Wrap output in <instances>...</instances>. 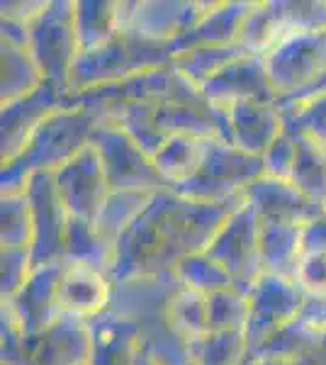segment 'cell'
<instances>
[{
  "mask_svg": "<svg viewBox=\"0 0 326 365\" xmlns=\"http://www.w3.org/2000/svg\"><path fill=\"white\" fill-rule=\"evenodd\" d=\"M54 180L71 220L96 222L105 197L110 195L108 175L98 151L88 144L78 156L56 170Z\"/></svg>",
  "mask_w": 326,
  "mask_h": 365,
  "instance_id": "5bb4252c",
  "label": "cell"
},
{
  "mask_svg": "<svg viewBox=\"0 0 326 365\" xmlns=\"http://www.w3.org/2000/svg\"><path fill=\"white\" fill-rule=\"evenodd\" d=\"M98 122L100 115L96 110L73 103L49 115L29 137L22 154L3 163V192H22L34 173H56L58 168H63L91 144Z\"/></svg>",
  "mask_w": 326,
  "mask_h": 365,
  "instance_id": "7a4b0ae2",
  "label": "cell"
},
{
  "mask_svg": "<svg viewBox=\"0 0 326 365\" xmlns=\"http://www.w3.org/2000/svg\"><path fill=\"white\" fill-rule=\"evenodd\" d=\"M270 83L282 100L326 83V29L285 32L263 56Z\"/></svg>",
  "mask_w": 326,
  "mask_h": 365,
  "instance_id": "8992f818",
  "label": "cell"
},
{
  "mask_svg": "<svg viewBox=\"0 0 326 365\" xmlns=\"http://www.w3.org/2000/svg\"><path fill=\"white\" fill-rule=\"evenodd\" d=\"M305 253H326V210L307 227H302Z\"/></svg>",
  "mask_w": 326,
  "mask_h": 365,
  "instance_id": "b9f144b4",
  "label": "cell"
},
{
  "mask_svg": "<svg viewBox=\"0 0 326 365\" xmlns=\"http://www.w3.org/2000/svg\"><path fill=\"white\" fill-rule=\"evenodd\" d=\"M207 256L229 273L236 290L251 295L263 275L260 266V220L248 202L229 217L207 246Z\"/></svg>",
  "mask_w": 326,
  "mask_h": 365,
  "instance_id": "9c48e42d",
  "label": "cell"
},
{
  "mask_svg": "<svg viewBox=\"0 0 326 365\" xmlns=\"http://www.w3.org/2000/svg\"><path fill=\"white\" fill-rule=\"evenodd\" d=\"M210 331H244L251 314V299L246 292L227 287L207 295Z\"/></svg>",
  "mask_w": 326,
  "mask_h": 365,
  "instance_id": "e575fe53",
  "label": "cell"
},
{
  "mask_svg": "<svg viewBox=\"0 0 326 365\" xmlns=\"http://www.w3.org/2000/svg\"><path fill=\"white\" fill-rule=\"evenodd\" d=\"M248 344L244 331H210L190 344L193 365H246Z\"/></svg>",
  "mask_w": 326,
  "mask_h": 365,
  "instance_id": "f546056e",
  "label": "cell"
},
{
  "mask_svg": "<svg viewBox=\"0 0 326 365\" xmlns=\"http://www.w3.org/2000/svg\"><path fill=\"white\" fill-rule=\"evenodd\" d=\"M246 365H326V341L317 349L300 353V356L277 358V361H248Z\"/></svg>",
  "mask_w": 326,
  "mask_h": 365,
  "instance_id": "7bdbcfd3",
  "label": "cell"
},
{
  "mask_svg": "<svg viewBox=\"0 0 326 365\" xmlns=\"http://www.w3.org/2000/svg\"><path fill=\"white\" fill-rule=\"evenodd\" d=\"M46 3L49 0H27V3H22V0H8V3H3V20L29 27L37 20L41 10L46 8Z\"/></svg>",
  "mask_w": 326,
  "mask_h": 365,
  "instance_id": "60d3db41",
  "label": "cell"
},
{
  "mask_svg": "<svg viewBox=\"0 0 326 365\" xmlns=\"http://www.w3.org/2000/svg\"><path fill=\"white\" fill-rule=\"evenodd\" d=\"M246 202L258 215L260 225H297L307 227L326 210L310 200L290 180L260 175L246 187Z\"/></svg>",
  "mask_w": 326,
  "mask_h": 365,
  "instance_id": "2e32d148",
  "label": "cell"
},
{
  "mask_svg": "<svg viewBox=\"0 0 326 365\" xmlns=\"http://www.w3.org/2000/svg\"><path fill=\"white\" fill-rule=\"evenodd\" d=\"M112 287L115 285L108 273L86 263L66 261L61 268V282H58V304L63 314L91 322L108 312Z\"/></svg>",
  "mask_w": 326,
  "mask_h": 365,
  "instance_id": "ac0fdd59",
  "label": "cell"
},
{
  "mask_svg": "<svg viewBox=\"0 0 326 365\" xmlns=\"http://www.w3.org/2000/svg\"><path fill=\"white\" fill-rule=\"evenodd\" d=\"M295 282L307 295H326V253H305Z\"/></svg>",
  "mask_w": 326,
  "mask_h": 365,
  "instance_id": "ab89813d",
  "label": "cell"
},
{
  "mask_svg": "<svg viewBox=\"0 0 326 365\" xmlns=\"http://www.w3.org/2000/svg\"><path fill=\"white\" fill-rule=\"evenodd\" d=\"M3 365H91V324L78 317L61 319L34 336H22L15 324L3 317Z\"/></svg>",
  "mask_w": 326,
  "mask_h": 365,
  "instance_id": "277c9868",
  "label": "cell"
},
{
  "mask_svg": "<svg viewBox=\"0 0 326 365\" xmlns=\"http://www.w3.org/2000/svg\"><path fill=\"white\" fill-rule=\"evenodd\" d=\"M292 134L297 137V158L290 173V182L317 205L326 207V149L305 134Z\"/></svg>",
  "mask_w": 326,
  "mask_h": 365,
  "instance_id": "83f0119b",
  "label": "cell"
},
{
  "mask_svg": "<svg viewBox=\"0 0 326 365\" xmlns=\"http://www.w3.org/2000/svg\"><path fill=\"white\" fill-rule=\"evenodd\" d=\"M91 324V365H134L139 331L132 322L103 312Z\"/></svg>",
  "mask_w": 326,
  "mask_h": 365,
  "instance_id": "44dd1931",
  "label": "cell"
},
{
  "mask_svg": "<svg viewBox=\"0 0 326 365\" xmlns=\"http://www.w3.org/2000/svg\"><path fill=\"white\" fill-rule=\"evenodd\" d=\"M134 365H156V363H153L149 356H144V353L139 351V346H136V361H134Z\"/></svg>",
  "mask_w": 326,
  "mask_h": 365,
  "instance_id": "ee69618b",
  "label": "cell"
},
{
  "mask_svg": "<svg viewBox=\"0 0 326 365\" xmlns=\"http://www.w3.org/2000/svg\"><path fill=\"white\" fill-rule=\"evenodd\" d=\"M76 32L81 51L108 44L120 34L117 3L112 0H76Z\"/></svg>",
  "mask_w": 326,
  "mask_h": 365,
  "instance_id": "484cf974",
  "label": "cell"
},
{
  "mask_svg": "<svg viewBox=\"0 0 326 365\" xmlns=\"http://www.w3.org/2000/svg\"><path fill=\"white\" fill-rule=\"evenodd\" d=\"M200 91L212 105L222 110H227L234 103H241V100H260V103L280 105V96H277L275 86L270 83L263 56H244L229 63L227 68L207 78L200 86Z\"/></svg>",
  "mask_w": 326,
  "mask_h": 365,
  "instance_id": "e0dca14e",
  "label": "cell"
},
{
  "mask_svg": "<svg viewBox=\"0 0 326 365\" xmlns=\"http://www.w3.org/2000/svg\"><path fill=\"white\" fill-rule=\"evenodd\" d=\"M66 261L86 263L103 273L112 275L115 266V244H110L103 234L98 232L93 222L71 220L66 232Z\"/></svg>",
  "mask_w": 326,
  "mask_h": 365,
  "instance_id": "4316f807",
  "label": "cell"
},
{
  "mask_svg": "<svg viewBox=\"0 0 326 365\" xmlns=\"http://www.w3.org/2000/svg\"><path fill=\"white\" fill-rule=\"evenodd\" d=\"M260 158H263L265 175H272V178H280V180H290L295 158H297V137H295L290 129H282L280 137L272 141V144L268 146V151H265Z\"/></svg>",
  "mask_w": 326,
  "mask_h": 365,
  "instance_id": "f35d334b",
  "label": "cell"
},
{
  "mask_svg": "<svg viewBox=\"0 0 326 365\" xmlns=\"http://www.w3.org/2000/svg\"><path fill=\"white\" fill-rule=\"evenodd\" d=\"M27 46L46 83L71 93V71L81 54L73 0H49L29 25Z\"/></svg>",
  "mask_w": 326,
  "mask_h": 365,
  "instance_id": "52a82bcc",
  "label": "cell"
},
{
  "mask_svg": "<svg viewBox=\"0 0 326 365\" xmlns=\"http://www.w3.org/2000/svg\"><path fill=\"white\" fill-rule=\"evenodd\" d=\"M91 146L100 154L110 190H165V180L153 166V158L122 127L103 120L93 129Z\"/></svg>",
  "mask_w": 326,
  "mask_h": 365,
  "instance_id": "ba28073f",
  "label": "cell"
},
{
  "mask_svg": "<svg viewBox=\"0 0 326 365\" xmlns=\"http://www.w3.org/2000/svg\"><path fill=\"white\" fill-rule=\"evenodd\" d=\"M0 263H3V278H0V295L3 302L13 299L20 287L25 285L27 278L34 270L32 251L29 249H3L0 251Z\"/></svg>",
  "mask_w": 326,
  "mask_h": 365,
  "instance_id": "74e56055",
  "label": "cell"
},
{
  "mask_svg": "<svg viewBox=\"0 0 326 365\" xmlns=\"http://www.w3.org/2000/svg\"><path fill=\"white\" fill-rule=\"evenodd\" d=\"M277 17H280L282 34L302 32V29H326V3L324 0H277Z\"/></svg>",
  "mask_w": 326,
  "mask_h": 365,
  "instance_id": "8d00e7d4",
  "label": "cell"
},
{
  "mask_svg": "<svg viewBox=\"0 0 326 365\" xmlns=\"http://www.w3.org/2000/svg\"><path fill=\"white\" fill-rule=\"evenodd\" d=\"M44 83L46 81L41 76L37 61L29 54V46L3 42V86H0L3 105L29 96Z\"/></svg>",
  "mask_w": 326,
  "mask_h": 365,
  "instance_id": "d4e9b609",
  "label": "cell"
},
{
  "mask_svg": "<svg viewBox=\"0 0 326 365\" xmlns=\"http://www.w3.org/2000/svg\"><path fill=\"white\" fill-rule=\"evenodd\" d=\"M173 273L178 275V280H180L183 285L190 287V290L203 292V295H212V292H217V290L234 287L227 270L219 266L215 258L207 256L205 251L183 258Z\"/></svg>",
  "mask_w": 326,
  "mask_h": 365,
  "instance_id": "836d02e7",
  "label": "cell"
},
{
  "mask_svg": "<svg viewBox=\"0 0 326 365\" xmlns=\"http://www.w3.org/2000/svg\"><path fill=\"white\" fill-rule=\"evenodd\" d=\"M25 192L29 207H32L34 268L66 263V232L71 217L63 207L61 197H58L54 173H34L27 182Z\"/></svg>",
  "mask_w": 326,
  "mask_h": 365,
  "instance_id": "30bf717a",
  "label": "cell"
},
{
  "mask_svg": "<svg viewBox=\"0 0 326 365\" xmlns=\"http://www.w3.org/2000/svg\"><path fill=\"white\" fill-rule=\"evenodd\" d=\"M282 117H285V129L305 134L326 149V91L300 105L282 108Z\"/></svg>",
  "mask_w": 326,
  "mask_h": 365,
  "instance_id": "d590c367",
  "label": "cell"
},
{
  "mask_svg": "<svg viewBox=\"0 0 326 365\" xmlns=\"http://www.w3.org/2000/svg\"><path fill=\"white\" fill-rule=\"evenodd\" d=\"M212 3L185 0H144V3H117L120 32L136 34L151 42L170 44L198 25Z\"/></svg>",
  "mask_w": 326,
  "mask_h": 365,
  "instance_id": "7c38bea8",
  "label": "cell"
},
{
  "mask_svg": "<svg viewBox=\"0 0 326 365\" xmlns=\"http://www.w3.org/2000/svg\"><path fill=\"white\" fill-rule=\"evenodd\" d=\"M66 105H71V93L54 83H44L25 98L5 103L3 115H0V127H3L0 158H3V163L20 156L41 122Z\"/></svg>",
  "mask_w": 326,
  "mask_h": 365,
  "instance_id": "9a60e30c",
  "label": "cell"
},
{
  "mask_svg": "<svg viewBox=\"0 0 326 365\" xmlns=\"http://www.w3.org/2000/svg\"><path fill=\"white\" fill-rule=\"evenodd\" d=\"M302 258H305L302 227L260 225V266H263V273L295 280Z\"/></svg>",
  "mask_w": 326,
  "mask_h": 365,
  "instance_id": "7402d4cb",
  "label": "cell"
},
{
  "mask_svg": "<svg viewBox=\"0 0 326 365\" xmlns=\"http://www.w3.org/2000/svg\"><path fill=\"white\" fill-rule=\"evenodd\" d=\"M244 56H251L248 51L236 44L227 46H205V49H193L188 54H180L173 58V66L185 76L188 81H193L195 86H203L207 78H212L222 68H227L229 63L239 61Z\"/></svg>",
  "mask_w": 326,
  "mask_h": 365,
  "instance_id": "4dcf8cb0",
  "label": "cell"
},
{
  "mask_svg": "<svg viewBox=\"0 0 326 365\" xmlns=\"http://www.w3.org/2000/svg\"><path fill=\"white\" fill-rule=\"evenodd\" d=\"M0 217H3V249H29L32 251V207L27 192H3L0 197Z\"/></svg>",
  "mask_w": 326,
  "mask_h": 365,
  "instance_id": "d6a6232c",
  "label": "cell"
},
{
  "mask_svg": "<svg viewBox=\"0 0 326 365\" xmlns=\"http://www.w3.org/2000/svg\"><path fill=\"white\" fill-rule=\"evenodd\" d=\"M244 202L246 195L224 202H198L180 197L170 187L158 190L117 241L112 282L173 273L183 258L207 251L224 222Z\"/></svg>",
  "mask_w": 326,
  "mask_h": 365,
  "instance_id": "6da1fadb",
  "label": "cell"
},
{
  "mask_svg": "<svg viewBox=\"0 0 326 365\" xmlns=\"http://www.w3.org/2000/svg\"><path fill=\"white\" fill-rule=\"evenodd\" d=\"M280 37L282 25L280 17H277L275 3H251V10H248L239 32V44L251 56H265Z\"/></svg>",
  "mask_w": 326,
  "mask_h": 365,
  "instance_id": "1f68e13d",
  "label": "cell"
},
{
  "mask_svg": "<svg viewBox=\"0 0 326 365\" xmlns=\"http://www.w3.org/2000/svg\"><path fill=\"white\" fill-rule=\"evenodd\" d=\"M251 3L246 0H231V3H212L210 10L200 17L198 25L190 32H185L180 39L168 44L170 56L188 54L193 49H205V46H227L239 42V32L244 25Z\"/></svg>",
  "mask_w": 326,
  "mask_h": 365,
  "instance_id": "ffe728a7",
  "label": "cell"
},
{
  "mask_svg": "<svg viewBox=\"0 0 326 365\" xmlns=\"http://www.w3.org/2000/svg\"><path fill=\"white\" fill-rule=\"evenodd\" d=\"M307 292L295 280L277 278V275L263 273L256 287L251 290V314L244 329L248 358L256 353L270 336H275L287 322H292L300 314V309L307 302Z\"/></svg>",
  "mask_w": 326,
  "mask_h": 365,
  "instance_id": "8fae6325",
  "label": "cell"
},
{
  "mask_svg": "<svg viewBox=\"0 0 326 365\" xmlns=\"http://www.w3.org/2000/svg\"><path fill=\"white\" fill-rule=\"evenodd\" d=\"M173 63L168 44L151 42L136 34L120 32L108 44L81 51L71 71V96L93 91L100 86L120 83L144 71L163 68Z\"/></svg>",
  "mask_w": 326,
  "mask_h": 365,
  "instance_id": "3957f363",
  "label": "cell"
},
{
  "mask_svg": "<svg viewBox=\"0 0 326 365\" xmlns=\"http://www.w3.org/2000/svg\"><path fill=\"white\" fill-rule=\"evenodd\" d=\"M156 192L146 190H110V195L105 197L103 207H100L96 217V229L103 234L110 244L117 246V241L129 227L141 217V212L149 207Z\"/></svg>",
  "mask_w": 326,
  "mask_h": 365,
  "instance_id": "cb8c5ba5",
  "label": "cell"
},
{
  "mask_svg": "<svg viewBox=\"0 0 326 365\" xmlns=\"http://www.w3.org/2000/svg\"><path fill=\"white\" fill-rule=\"evenodd\" d=\"M260 175H265L263 158L246 154L224 137H212L205 144V156L198 173L170 190L198 202H224L244 197L246 187Z\"/></svg>",
  "mask_w": 326,
  "mask_h": 365,
  "instance_id": "5b68a950",
  "label": "cell"
},
{
  "mask_svg": "<svg viewBox=\"0 0 326 365\" xmlns=\"http://www.w3.org/2000/svg\"><path fill=\"white\" fill-rule=\"evenodd\" d=\"M63 263L37 266L27 278L20 292L3 302V317L15 324L22 336H34L49 329L51 324L63 317L58 304V282H61Z\"/></svg>",
  "mask_w": 326,
  "mask_h": 365,
  "instance_id": "4fadbf2b",
  "label": "cell"
},
{
  "mask_svg": "<svg viewBox=\"0 0 326 365\" xmlns=\"http://www.w3.org/2000/svg\"><path fill=\"white\" fill-rule=\"evenodd\" d=\"M165 319L170 329L188 344L198 341L200 336L210 334V309H207V295L183 285L180 290L170 297L165 307Z\"/></svg>",
  "mask_w": 326,
  "mask_h": 365,
  "instance_id": "f1b7e54d",
  "label": "cell"
},
{
  "mask_svg": "<svg viewBox=\"0 0 326 365\" xmlns=\"http://www.w3.org/2000/svg\"><path fill=\"white\" fill-rule=\"evenodd\" d=\"M205 144L207 139L193 137V134H173V137H168V141L153 156V166L161 173L165 185L175 187L198 173L205 156Z\"/></svg>",
  "mask_w": 326,
  "mask_h": 365,
  "instance_id": "603a6c76",
  "label": "cell"
},
{
  "mask_svg": "<svg viewBox=\"0 0 326 365\" xmlns=\"http://www.w3.org/2000/svg\"><path fill=\"white\" fill-rule=\"evenodd\" d=\"M227 122L231 144L253 156H263L285 129L280 105L260 103V100H241V103L229 105Z\"/></svg>",
  "mask_w": 326,
  "mask_h": 365,
  "instance_id": "d6986e66",
  "label": "cell"
}]
</instances>
